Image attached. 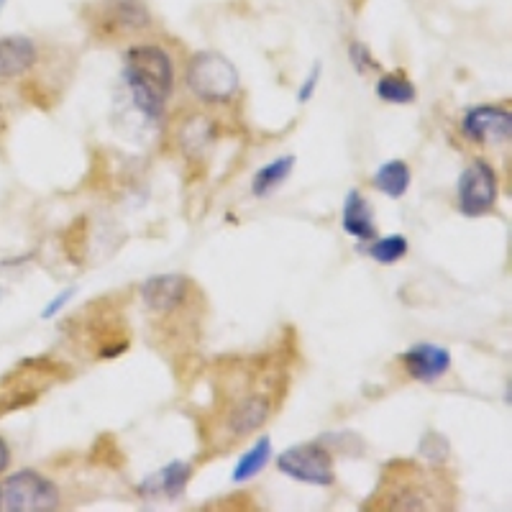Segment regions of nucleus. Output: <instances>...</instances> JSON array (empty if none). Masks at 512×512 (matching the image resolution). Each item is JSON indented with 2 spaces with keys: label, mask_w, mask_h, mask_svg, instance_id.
<instances>
[{
  "label": "nucleus",
  "mask_w": 512,
  "mask_h": 512,
  "mask_svg": "<svg viewBox=\"0 0 512 512\" xmlns=\"http://www.w3.org/2000/svg\"><path fill=\"white\" fill-rule=\"evenodd\" d=\"M123 77L134 105L146 118L159 121L167 111V100L175 88V64L157 44H139L126 52Z\"/></svg>",
  "instance_id": "f257e3e1"
},
{
  "label": "nucleus",
  "mask_w": 512,
  "mask_h": 512,
  "mask_svg": "<svg viewBox=\"0 0 512 512\" xmlns=\"http://www.w3.org/2000/svg\"><path fill=\"white\" fill-rule=\"evenodd\" d=\"M262 379H251V384L239 387L236 392H228V402L218 420V433L231 441H244L254 436L259 428L269 423L274 413V392L256 390Z\"/></svg>",
  "instance_id": "f03ea898"
},
{
  "label": "nucleus",
  "mask_w": 512,
  "mask_h": 512,
  "mask_svg": "<svg viewBox=\"0 0 512 512\" xmlns=\"http://www.w3.org/2000/svg\"><path fill=\"white\" fill-rule=\"evenodd\" d=\"M187 88L208 105L231 103L239 95V70L221 52H198L187 62Z\"/></svg>",
  "instance_id": "7ed1b4c3"
},
{
  "label": "nucleus",
  "mask_w": 512,
  "mask_h": 512,
  "mask_svg": "<svg viewBox=\"0 0 512 512\" xmlns=\"http://www.w3.org/2000/svg\"><path fill=\"white\" fill-rule=\"evenodd\" d=\"M57 507V484L34 469H21L0 482V512H47Z\"/></svg>",
  "instance_id": "20e7f679"
},
{
  "label": "nucleus",
  "mask_w": 512,
  "mask_h": 512,
  "mask_svg": "<svg viewBox=\"0 0 512 512\" xmlns=\"http://www.w3.org/2000/svg\"><path fill=\"white\" fill-rule=\"evenodd\" d=\"M277 469L292 482L313 484V487H333L336 482V469H333V456L323 443H300L277 456Z\"/></svg>",
  "instance_id": "39448f33"
},
{
  "label": "nucleus",
  "mask_w": 512,
  "mask_h": 512,
  "mask_svg": "<svg viewBox=\"0 0 512 512\" xmlns=\"http://www.w3.org/2000/svg\"><path fill=\"white\" fill-rule=\"evenodd\" d=\"M456 195H459L461 216H487L489 210L497 205V198H500V180H497L495 167L487 159H474V162H469V167L459 177Z\"/></svg>",
  "instance_id": "423d86ee"
},
{
  "label": "nucleus",
  "mask_w": 512,
  "mask_h": 512,
  "mask_svg": "<svg viewBox=\"0 0 512 512\" xmlns=\"http://www.w3.org/2000/svg\"><path fill=\"white\" fill-rule=\"evenodd\" d=\"M428 474L418 466L400 464L397 466V477L387 479V489L382 492L379 507H390V510H433V502L438 500L431 492V482H425Z\"/></svg>",
  "instance_id": "0eeeda50"
},
{
  "label": "nucleus",
  "mask_w": 512,
  "mask_h": 512,
  "mask_svg": "<svg viewBox=\"0 0 512 512\" xmlns=\"http://www.w3.org/2000/svg\"><path fill=\"white\" fill-rule=\"evenodd\" d=\"M461 134L477 146H502L512 136V116L500 105H477L461 118Z\"/></svg>",
  "instance_id": "6e6552de"
},
{
  "label": "nucleus",
  "mask_w": 512,
  "mask_h": 512,
  "mask_svg": "<svg viewBox=\"0 0 512 512\" xmlns=\"http://www.w3.org/2000/svg\"><path fill=\"white\" fill-rule=\"evenodd\" d=\"M192 282L182 274H162V277H152L141 285V303L152 315H169L180 313L187 303L192 300Z\"/></svg>",
  "instance_id": "1a4fd4ad"
},
{
  "label": "nucleus",
  "mask_w": 512,
  "mask_h": 512,
  "mask_svg": "<svg viewBox=\"0 0 512 512\" xmlns=\"http://www.w3.org/2000/svg\"><path fill=\"white\" fill-rule=\"evenodd\" d=\"M95 26L100 34H136L152 26V16L144 0H100L95 6Z\"/></svg>",
  "instance_id": "9d476101"
},
{
  "label": "nucleus",
  "mask_w": 512,
  "mask_h": 512,
  "mask_svg": "<svg viewBox=\"0 0 512 512\" xmlns=\"http://www.w3.org/2000/svg\"><path fill=\"white\" fill-rule=\"evenodd\" d=\"M402 369L413 382L433 384L451 369V351L438 344H415L402 354Z\"/></svg>",
  "instance_id": "9b49d317"
},
{
  "label": "nucleus",
  "mask_w": 512,
  "mask_h": 512,
  "mask_svg": "<svg viewBox=\"0 0 512 512\" xmlns=\"http://www.w3.org/2000/svg\"><path fill=\"white\" fill-rule=\"evenodd\" d=\"M39 62V47L31 36H3L0 39V80H16L31 72Z\"/></svg>",
  "instance_id": "f8f14e48"
},
{
  "label": "nucleus",
  "mask_w": 512,
  "mask_h": 512,
  "mask_svg": "<svg viewBox=\"0 0 512 512\" xmlns=\"http://www.w3.org/2000/svg\"><path fill=\"white\" fill-rule=\"evenodd\" d=\"M192 477V464L187 461H172L162 466L154 477L144 479L139 484V495L146 500H177L187 489Z\"/></svg>",
  "instance_id": "ddd939ff"
},
{
  "label": "nucleus",
  "mask_w": 512,
  "mask_h": 512,
  "mask_svg": "<svg viewBox=\"0 0 512 512\" xmlns=\"http://www.w3.org/2000/svg\"><path fill=\"white\" fill-rule=\"evenodd\" d=\"M341 226L356 241H374L377 239V221H374V208L359 190H349L344 200V218Z\"/></svg>",
  "instance_id": "4468645a"
},
{
  "label": "nucleus",
  "mask_w": 512,
  "mask_h": 512,
  "mask_svg": "<svg viewBox=\"0 0 512 512\" xmlns=\"http://www.w3.org/2000/svg\"><path fill=\"white\" fill-rule=\"evenodd\" d=\"M295 162L297 159L292 157V154H285V157H277L269 164H264L262 169H256L254 180H251L254 198H269V195H274V192L280 190V187L290 180Z\"/></svg>",
  "instance_id": "2eb2a0df"
},
{
  "label": "nucleus",
  "mask_w": 512,
  "mask_h": 512,
  "mask_svg": "<svg viewBox=\"0 0 512 512\" xmlns=\"http://www.w3.org/2000/svg\"><path fill=\"white\" fill-rule=\"evenodd\" d=\"M410 182H413V172H410L408 162H402V159L384 162L372 177V185L390 200H400L410 190Z\"/></svg>",
  "instance_id": "dca6fc26"
},
{
  "label": "nucleus",
  "mask_w": 512,
  "mask_h": 512,
  "mask_svg": "<svg viewBox=\"0 0 512 512\" xmlns=\"http://www.w3.org/2000/svg\"><path fill=\"white\" fill-rule=\"evenodd\" d=\"M269 461H272V441H269V438H259V441L236 461V466H233V482H249L256 474L264 472V466H267Z\"/></svg>",
  "instance_id": "f3484780"
},
{
  "label": "nucleus",
  "mask_w": 512,
  "mask_h": 512,
  "mask_svg": "<svg viewBox=\"0 0 512 512\" xmlns=\"http://www.w3.org/2000/svg\"><path fill=\"white\" fill-rule=\"evenodd\" d=\"M377 98L390 105H410L415 103L418 93H415V85L402 75V72H392V75H382L377 80Z\"/></svg>",
  "instance_id": "a211bd4d"
},
{
  "label": "nucleus",
  "mask_w": 512,
  "mask_h": 512,
  "mask_svg": "<svg viewBox=\"0 0 512 512\" xmlns=\"http://www.w3.org/2000/svg\"><path fill=\"white\" fill-rule=\"evenodd\" d=\"M408 251H410L408 239H405L402 233H390V236L369 241L367 254L372 256L377 264H387V267H390V264L402 262V259L408 256Z\"/></svg>",
  "instance_id": "6ab92c4d"
},
{
  "label": "nucleus",
  "mask_w": 512,
  "mask_h": 512,
  "mask_svg": "<svg viewBox=\"0 0 512 512\" xmlns=\"http://www.w3.org/2000/svg\"><path fill=\"white\" fill-rule=\"evenodd\" d=\"M210 141H213V126H210L208 118H190V121L180 128V146L187 157H198V154H203V149Z\"/></svg>",
  "instance_id": "aec40b11"
},
{
  "label": "nucleus",
  "mask_w": 512,
  "mask_h": 512,
  "mask_svg": "<svg viewBox=\"0 0 512 512\" xmlns=\"http://www.w3.org/2000/svg\"><path fill=\"white\" fill-rule=\"evenodd\" d=\"M349 57H351V64H354V70L359 72V75H369L372 70H379V62L372 57L367 44H361V41H351Z\"/></svg>",
  "instance_id": "412c9836"
},
{
  "label": "nucleus",
  "mask_w": 512,
  "mask_h": 512,
  "mask_svg": "<svg viewBox=\"0 0 512 512\" xmlns=\"http://www.w3.org/2000/svg\"><path fill=\"white\" fill-rule=\"evenodd\" d=\"M318 82H320V64H315L313 70H310L308 80L303 82V88L297 90V103H308V100L315 95V90H318Z\"/></svg>",
  "instance_id": "4be33fe9"
},
{
  "label": "nucleus",
  "mask_w": 512,
  "mask_h": 512,
  "mask_svg": "<svg viewBox=\"0 0 512 512\" xmlns=\"http://www.w3.org/2000/svg\"><path fill=\"white\" fill-rule=\"evenodd\" d=\"M72 297H75V290H64L62 295H57V300H54V303H49L47 310H44V318H52V315H57L64 305L70 303Z\"/></svg>",
  "instance_id": "5701e85b"
},
{
  "label": "nucleus",
  "mask_w": 512,
  "mask_h": 512,
  "mask_svg": "<svg viewBox=\"0 0 512 512\" xmlns=\"http://www.w3.org/2000/svg\"><path fill=\"white\" fill-rule=\"evenodd\" d=\"M11 456H13L11 446H8V443L0 438V477H3L8 466H11Z\"/></svg>",
  "instance_id": "b1692460"
}]
</instances>
